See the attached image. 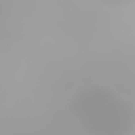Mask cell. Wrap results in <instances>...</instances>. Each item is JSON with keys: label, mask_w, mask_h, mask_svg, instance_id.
<instances>
[{"label": "cell", "mask_w": 135, "mask_h": 135, "mask_svg": "<svg viewBox=\"0 0 135 135\" xmlns=\"http://www.w3.org/2000/svg\"><path fill=\"white\" fill-rule=\"evenodd\" d=\"M69 114L85 135H132L135 106L106 85L77 88L69 98Z\"/></svg>", "instance_id": "6da1fadb"}, {"label": "cell", "mask_w": 135, "mask_h": 135, "mask_svg": "<svg viewBox=\"0 0 135 135\" xmlns=\"http://www.w3.org/2000/svg\"><path fill=\"white\" fill-rule=\"evenodd\" d=\"M101 6H106V8H127V6H132L135 0H98Z\"/></svg>", "instance_id": "7a4b0ae2"}]
</instances>
